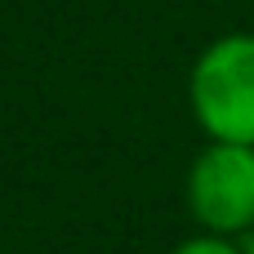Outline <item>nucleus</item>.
<instances>
[{"label": "nucleus", "mask_w": 254, "mask_h": 254, "mask_svg": "<svg viewBox=\"0 0 254 254\" xmlns=\"http://www.w3.org/2000/svg\"><path fill=\"white\" fill-rule=\"evenodd\" d=\"M188 107L205 138L254 147V31H228L196 54Z\"/></svg>", "instance_id": "obj_1"}, {"label": "nucleus", "mask_w": 254, "mask_h": 254, "mask_svg": "<svg viewBox=\"0 0 254 254\" xmlns=\"http://www.w3.org/2000/svg\"><path fill=\"white\" fill-rule=\"evenodd\" d=\"M183 196L201 232L246 241L254 232V147L210 138L188 165Z\"/></svg>", "instance_id": "obj_2"}, {"label": "nucleus", "mask_w": 254, "mask_h": 254, "mask_svg": "<svg viewBox=\"0 0 254 254\" xmlns=\"http://www.w3.org/2000/svg\"><path fill=\"white\" fill-rule=\"evenodd\" d=\"M170 254H246V246L237 237H219V232H196L188 241H179Z\"/></svg>", "instance_id": "obj_3"}, {"label": "nucleus", "mask_w": 254, "mask_h": 254, "mask_svg": "<svg viewBox=\"0 0 254 254\" xmlns=\"http://www.w3.org/2000/svg\"><path fill=\"white\" fill-rule=\"evenodd\" d=\"M241 246H246V254H254V232L246 237V241H241Z\"/></svg>", "instance_id": "obj_4"}]
</instances>
